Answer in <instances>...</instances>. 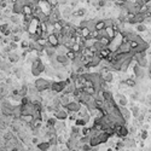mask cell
<instances>
[{"label": "cell", "instance_id": "obj_6", "mask_svg": "<svg viewBox=\"0 0 151 151\" xmlns=\"http://www.w3.org/2000/svg\"><path fill=\"white\" fill-rule=\"evenodd\" d=\"M56 61H57L58 63H61V64H67L69 59L67 58V56H65V54H63V53H58L57 56H56Z\"/></svg>", "mask_w": 151, "mask_h": 151}, {"label": "cell", "instance_id": "obj_13", "mask_svg": "<svg viewBox=\"0 0 151 151\" xmlns=\"http://www.w3.org/2000/svg\"><path fill=\"white\" fill-rule=\"evenodd\" d=\"M113 74H111V73H109V71H106V73H105V76H104V81H106L108 84L109 82H111V81H113Z\"/></svg>", "mask_w": 151, "mask_h": 151}, {"label": "cell", "instance_id": "obj_11", "mask_svg": "<svg viewBox=\"0 0 151 151\" xmlns=\"http://www.w3.org/2000/svg\"><path fill=\"white\" fill-rule=\"evenodd\" d=\"M128 44H129L131 50H137L138 47H139V42H138V40H136V39H132V40H129Z\"/></svg>", "mask_w": 151, "mask_h": 151}, {"label": "cell", "instance_id": "obj_20", "mask_svg": "<svg viewBox=\"0 0 151 151\" xmlns=\"http://www.w3.org/2000/svg\"><path fill=\"white\" fill-rule=\"evenodd\" d=\"M132 114L137 117V116H138V114H139V109H138L137 106H133V108H132Z\"/></svg>", "mask_w": 151, "mask_h": 151}, {"label": "cell", "instance_id": "obj_15", "mask_svg": "<svg viewBox=\"0 0 151 151\" xmlns=\"http://www.w3.org/2000/svg\"><path fill=\"white\" fill-rule=\"evenodd\" d=\"M85 13H86V10L80 9V10H77V11L74 12V16H77V17H84Z\"/></svg>", "mask_w": 151, "mask_h": 151}, {"label": "cell", "instance_id": "obj_26", "mask_svg": "<svg viewBox=\"0 0 151 151\" xmlns=\"http://www.w3.org/2000/svg\"><path fill=\"white\" fill-rule=\"evenodd\" d=\"M146 138H148V132H146V131H144V132L141 133V139L144 140V139H146Z\"/></svg>", "mask_w": 151, "mask_h": 151}, {"label": "cell", "instance_id": "obj_12", "mask_svg": "<svg viewBox=\"0 0 151 151\" xmlns=\"http://www.w3.org/2000/svg\"><path fill=\"white\" fill-rule=\"evenodd\" d=\"M125 84L128 87H134V86H136V80H134V79H126Z\"/></svg>", "mask_w": 151, "mask_h": 151}, {"label": "cell", "instance_id": "obj_10", "mask_svg": "<svg viewBox=\"0 0 151 151\" xmlns=\"http://www.w3.org/2000/svg\"><path fill=\"white\" fill-rule=\"evenodd\" d=\"M90 33H91V29H90L88 27H82V28H81V36H82V38L88 39Z\"/></svg>", "mask_w": 151, "mask_h": 151}, {"label": "cell", "instance_id": "obj_28", "mask_svg": "<svg viewBox=\"0 0 151 151\" xmlns=\"http://www.w3.org/2000/svg\"><path fill=\"white\" fill-rule=\"evenodd\" d=\"M19 41V38L16 35V36H13V42H18Z\"/></svg>", "mask_w": 151, "mask_h": 151}, {"label": "cell", "instance_id": "obj_25", "mask_svg": "<svg viewBox=\"0 0 151 151\" xmlns=\"http://www.w3.org/2000/svg\"><path fill=\"white\" fill-rule=\"evenodd\" d=\"M31 143H33V144H35V145H38V144H39L38 137H33V139H31Z\"/></svg>", "mask_w": 151, "mask_h": 151}, {"label": "cell", "instance_id": "obj_22", "mask_svg": "<svg viewBox=\"0 0 151 151\" xmlns=\"http://www.w3.org/2000/svg\"><path fill=\"white\" fill-rule=\"evenodd\" d=\"M120 104H121V106H125L126 104H127V99H125V97H120Z\"/></svg>", "mask_w": 151, "mask_h": 151}, {"label": "cell", "instance_id": "obj_5", "mask_svg": "<svg viewBox=\"0 0 151 151\" xmlns=\"http://www.w3.org/2000/svg\"><path fill=\"white\" fill-rule=\"evenodd\" d=\"M111 40H113V39L109 38V36H106V35H104V34H100V36L98 38V41H99L103 46H110Z\"/></svg>", "mask_w": 151, "mask_h": 151}, {"label": "cell", "instance_id": "obj_24", "mask_svg": "<svg viewBox=\"0 0 151 151\" xmlns=\"http://www.w3.org/2000/svg\"><path fill=\"white\" fill-rule=\"evenodd\" d=\"M88 23H90L88 21H84V22L80 23V27H81V28H82V27H88Z\"/></svg>", "mask_w": 151, "mask_h": 151}, {"label": "cell", "instance_id": "obj_21", "mask_svg": "<svg viewBox=\"0 0 151 151\" xmlns=\"http://www.w3.org/2000/svg\"><path fill=\"white\" fill-rule=\"evenodd\" d=\"M114 1H115V4L118 5V6H125V4H126L125 0H114Z\"/></svg>", "mask_w": 151, "mask_h": 151}, {"label": "cell", "instance_id": "obj_30", "mask_svg": "<svg viewBox=\"0 0 151 151\" xmlns=\"http://www.w3.org/2000/svg\"><path fill=\"white\" fill-rule=\"evenodd\" d=\"M140 1H141V0H140Z\"/></svg>", "mask_w": 151, "mask_h": 151}, {"label": "cell", "instance_id": "obj_23", "mask_svg": "<svg viewBox=\"0 0 151 151\" xmlns=\"http://www.w3.org/2000/svg\"><path fill=\"white\" fill-rule=\"evenodd\" d=\"M123 146H125V144H123V143H122V141H118L117 144H116V148H115V150H120V149H122Z\"/></svg>", "mask_w": 151, "mask_h": 151}, {"label": "cell", "instance_id": "obj_3", "mask_svg": "<svg viewBox=\"0 0 151 151\" xmlns=\"http://www.w3.org/2000/svg\"><path fill=\"white\" fill-rule=\"evenodd\" d=\"M68 108V111H70V113H77V111H80L81 109V104H80V102H69L68 103V105L65 106Z\"/></svg>", "mask_w": 151, "mask_h": 151}, {"label": "cell", "instance_id": "obj_4", "mask_svg": "<svg viewBox=\"0 0 151 151\" xmlns=\"http://www.w3.org/2000/svg\"><path fill=\"white\" fill-rule=\"evenodd\" d=\"M47 41H49V45L52 46V47H54V49L59 45L58 36L56 35L54 33H50V34H49V38H47Z\"/></svg>", "mask_w": 151, "mask_h": 151}, {"label": "cell", "instance_id": "obj_2", "mask_svg": "<svg viewBox=\"0 0 151 151\" xmlns=\"http://www.w3.org/2000/svg\"><path fill=\"white\" fill-rule=\"evenodd\" d=\"M65 86H67V82H65V81L52 82V84H51V90H52L54 93H62Z\"/></svg>", "mask_w": 151, "mask_h": 151}, {"label": "cell", "instance_id": "obj_17", "mask_svg": "<svg viewBox=\"0 0 151 151\" xmlns=\"http://www.w3.org/2000/svg\"><path fill=\"white\" fill-rule=\"evenodd\" d=\"M15 137H13V133L12 132H7L6 134H5V139L6 140H11V139H13Z\"/></svg>", "mask_w": 151, "mask_h": 151}, {"label": "cell", "instance_id": "obj_8", "mask_svg": "<svg viewBox=\"0 0 151 151\" xmlns=\"http://www.w3.org/2000/svg\"><path fill=\"white\" fill-rule=\"evenodd\" d=\"M65 56H67V58H68L69 61L73 62V61L76 58V52H74L71 49H68V51L65 52Z\"/></svg>", "mask_w": 151, "mask_h": 151}, {"label": "cell", "instance_id": "obj_1", "mask_svg": "<svg viewBox=\"0 0 151 151\" xmlns=\"http://www.w3.org/2000/svg\"><path fill=\"white\" fill-rule=\"evenodd\" d=\"M34 85H35V87L38 88L39 93H40V92H46V91H50L51 90V82H49L46 79H38Z\"/></svg>", "mask_w": 151, "mask_h": 151}, {"label": "cell", "instance_id": "obj_14", "mask_svg": "<svg viewBox=\"0 0 151 151\" xmlns=\"http://www.w3.org/2000/svg\"><path fill=\"white\" fill-rule=\"evenodd\" d=\"M92 128H88V127H82V136H91Z\"/></svg>", "mask_w": 151, "mask_h": 151}, {"label": "cell", "instance_id": "obj_16", "mask_svg": "<svg viewBox=\"0 0 151 151\" xmlns=\"http://www.w3.org/2000/svg\"><path fill=\"white\" fill-rule=\"evenodd\" d=\"M134 74H136V76H138V77H140L141 76V69H140V67L139 65H134Z\"/></svg>", "mask_w": 151, "mask_h": 151}, {"label": "cell", "instance_id": "obj_19", "mask_svg": "<svg viewBox=\"0 0 151 151\" xmlns=\"http://www.w3.org/2000/svg\"><path fill=\"white\" fill-rule=\"evenodd\" d=\"M137 30H138V31H145V30H146V27H145L144 24H140V23H138Z\"/></svg>", "mask_w": 151, "mask_h": 151}, {"label": "cell", "instance_id": "obj_7", "mask_svg": "<svg viewBox=\"0 0 151 151\" xmlns=\"http://www.w3.org/2000/svg\"><path fill=\"white\" fill-rule=\"evenodd\" d=\"M105 27H106V22L105 21H97L96 23H94V29H97L99 31H102Z\"/></svg>", "mask_w": 151, "mask_h": 151}, {"label": "cell", "instance_id": "obj_9", "mask_svg": "<svg viewBox=\"0 0 151 151\" xmlns=\"http://www.w3.org/2000/svg\"><path fill=\"white\" fill-rule=\"evenodd\" d=\"M36 146H38L39 150L45 151V150H49L51 145H50V143H49V141H45V143H39V144H38Z\"/></svg>", "mask_w": 151, "mask_h": 151}, {"label": "cell", "instance_id": "obj_18", "mask_svg": "<svg viewBox=\"0 0 151 151\" xmlns=\"http://www.w3.org/2000/svg\"><path fill=\"white\" fill-rule=\"evenodd\" d=\"M9 59H10V62H17V61H18V56L10 54V56H9Z\"/></svg>", "mask_w": 151, "mask_h": 151}, {"label": "cell", "instance_id": "obj_27", "mask_svg": "<svg viewBox=\"0 0 151 151\" xmlns=\"http://www.w3.org/2000/svg\"><path fill=\"white\" fill-rule=\"evenodd\" d=\"M22 47H23V49H28V47H29V42L23 41V42H22Z\"/></svg>", "mask_w": 151, "mask_h": 151}, {"label": "cell", "instance_id": "obj_29", "mask_svg": "<svg viewBox=\"0 0 151 151\" xmlns=\"http://www.w3.org/2000/svg\"><path fill=\"white\" fill-rule=\"evenodd\" d=\"M7 1H9L10 4H12V5H13V4H16V3H17L18 0H7Z\"/></svg>", "mask_w": 151, "mask_h": 151}]
</instances>
